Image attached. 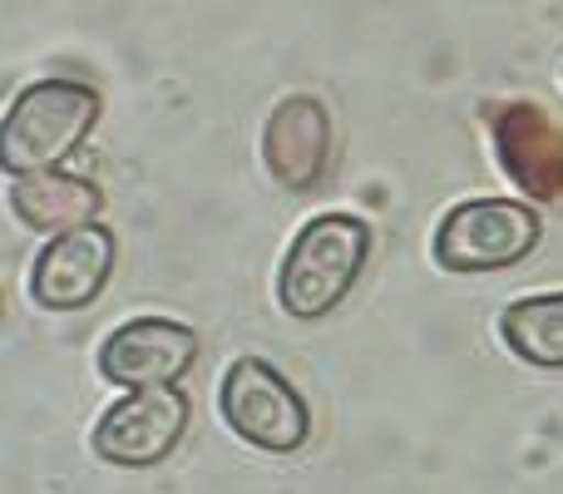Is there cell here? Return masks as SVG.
<instances>
[{
	"mask_svg": "<svg viewBox=\"0 0 563 494\" xmlns=\"http://www.w3.org/2000/svg\"><path fill=\"white\" fill-rule=\"evenodd\" d=\"M371 257V223L356 213H317L297 228L277 272V301L287 317L321 321L356 287Z\"/></svg>",
	"mask_w": 563,
	"mask_h": 494,
	"instance_id": "cell-1",
	"label": "cell"
},
{
	"mask_svg": "<svg viewBox=\"0 0 563 494\" xmlns=\"http://www.w3.org/2000/svg\"><path fill=\"white\" fill-rule=\"evenodd\" d=\"M99 109H104L99 89L79 79H40L20 89L0 119V174L20 178L59 168L99 124Z\"/></svg>",
	"mask_w": 563,
	"mask_h": 494,
	"instance_id": "cell-2",
	"label": "cell"
},
{
	"mask_svg": "<svg viewBox=\"0 0 563 494\" xmlns=\"http://www.w3.org/2000/svg\"><path fill=\"white\" fill-rule=\"evenodd\" d=\"M218 416L238 440H247L263 455H297L311 436L307 400L297 396V386L277 366H267L257 356H238L223 371Z\"/></svg>",
	"mask_w": 563,
	"mask_h": 494,
	"instance_id": "cell-3",
	"label": "cell"
},
{
	"mask_svg": "<svg viewBox=\"0 0 563 494\" xmlns=\"http://www.w3.org/2000/svg\"><path fill=\"white\" fill-rule=\"evenodd\" d=\"M544 238V223L515 198H470L440 218L430 252L445 272H499L525 262Z\"/></svg>",
	"mask_w": 563,
	"mask_h": 494,
	"instance_id": "cell-4",
	"label": "cell"
},
{
	"mask_svg": "<svg viewBox=\"0 0 563 494\" xmlns=\"http://www.w3.org/2000/svg\"><path fill=\"white\" fill-rule=\"evenodd\" d=\"M188 416H194V406H188V396L178 386L129 391L124 400H114V406L99 416L89 446H95V455L109 460V465L148 470L178 450V440H184V430H188Z\"/></svg>",
	"mask_w": 563,
	"mask_h": 494,
	"instance_id": "cell-5",
	"label": "cell"
},
{
	"mask_svg": "<svg viewBox=\"0 0 563 494\" xmlns=\"http://www.w3.org/2000/svg\"><path fill=\"white\" fill-rule=\"evenodd\" d=\"M198 361V331L174 317H134L114 327L99 347V376L124 391L178 386Z\"/></svg>",
	"mask_w": 563,
	"mask_h": 494,
	"instance_id": "cell-6",
	"label": "cell"
},
{
	"mask_svg": "<svg viewBox=\"0 0 563 494\" xmlns=\"http://www.w3.org/2000/svg\"><path fill=\"white\" fill-rule=\"evenodd\" d=\"M495 129V158L529 198L539 204H563V129L529 99L489 109Z\"/></svg>",
	"mask_w": 563,
	"mask_h": 494,
	"instance_id": "cell-7",
	"label": "cell"
},
{
	"mask_svg": "<svg viewBox=\"0 0 563 494\" xmlns=\"http://www.w3.org/2000/svg\"><path fill=\"white\" fill-rule=\"evenodd\" d=\"M109 272H114V233L104 223L75 228V233L49 238L35 252L30 267V297L45 311H79L104 292Z\"/></svg>",
	"mask_w": 563,
	"mask_h": 494,
	"instance_id": "cell-8",
	"label": "cell"
},
{
	"mask_svg": "<svg viewBox=\"0 0 563 494\" xmlns=\"http://www.w3.org/2000/svg\"><path fill=\"white\" fill-rule=\"evenodd\" d=\"M331 158V114L317 95H287L263 124V168L277 188L301 194L327 174Z\"/></svg>",
	"mask_w": 563,
	"mask_h": 494,
	"instance_id": "cell-9",
	"label": "cell"
},
{
	"mask_svg": "<svg viewBox=\"0 0 563 494\" xmlns=\"http://www.w3.org/2000/svg\"><path fill=\"white\" fill-rule=\"evenodd\" d=\"M10 213L20 218L35 233H75V228L99 223L104 213V194H99L95 178L79 174H59V168H45V174H20L10 184Z\"/></svg>",
	"mask_w": 563,
	"mask_h": 494,
	"instance_id": "cell-10",
	"label": "cell"
},
{
	"mask_svg": "<svg viewBox=\"0 0 563 494\" xmlns=\"http://www.w3.org/2000/svg\"><path fill=\"white\" fill-rule=\"evenodd\" d=\"M499 337L519 361L539 371H563V292L519 297L499 317Z\"/></svg>",
	"mask_w": 563,
	"mask_h": 494,
	"instance_id": "cell-11",
	"label": "cell"
},
{
	"mask_svg": "<svg viewBox=\"0 0 563 494\" xmlns=\"http://www.w3.org/2000/svg\"><path fill=\"white\" fill-rule=\"evenodd\" d=\"M0 317H5V301H0Z\"/></svg>",
	"mask_w": 563,
	"mask_h": 494,
	"instance_id": "cell-12",
	"label": "cell"
}]
</instances>
